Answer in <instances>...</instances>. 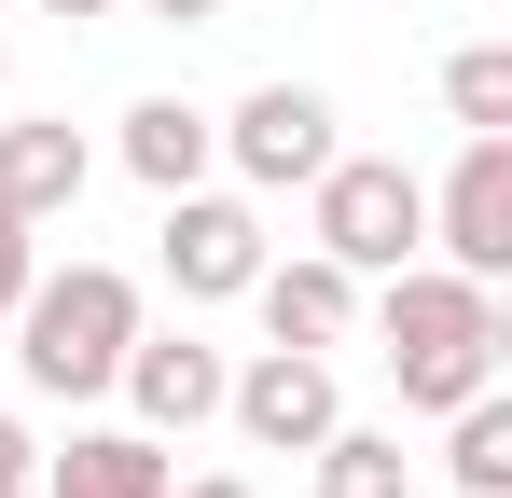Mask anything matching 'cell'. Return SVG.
<instances>
[{
  "instance_id": "cell-9",
  "label": "cell",
  "mask_w": 512,
  "mask_h": 498,
  "mask_svg": "<svg viewBox=\"0 0 512 498\" xmlns=\"http://www.w3.org/2000/svg\"><path fill=\"white\" fill-rule=\"evenodd\" d=\"M236 305H263L277 346H346V332H360V277H346L333 249H305V263H277V249H263V277L236 291Z\"/></svg>"
},
{
  "instance_id": "cell-7",
  "label": "cell",
  "mask_w": 512,
  "mask_h": 498,
  "mask_svg": "<svg viewBox=\"0 0 512 498\" xmlns=\"http://www.w3.org/2000/svg\"><path fill=\"white\" fill-rule=\"evenodd\" d=\"M250 277H263V208L250 194H208V180L167 194V291L180 305H236Z\"/></svg>"
},
{
  "instance_id": "cell-11",
  "label": "cell",
  "mask_w": 512,
  "mask_h": 498,
  "mask_svg": "<svg viewBox=\"0 0 512 498\" xmlns=\"http://www.w3.org/2000/svg\"><path fill=\"white\" fill-rule=\"evenodd\" d=\"M111 153H125V180H153V194H194V180L222 166V111H194V97H139Z\"/></svg>"
},
{
  "instance_id": "cell-15",
  "label": "cell",
  "mask_w": 512,
  "mask_h": 498,
  "mask_svg": "<svg viewBox=\"0 0 512 498\" xmlns=\"http://www.w3.org/2000/svg\"><path fill=\"white\" fill-rule=\"evenodd\" d=\"M443 111H457V139H512V42H457L443 56Z\"/></svg>"
},
{
  "instance_id": "cell-3",
  "label": "cell",
  "mask_w": 512,
  "mask_h": 498,
  "mask_svg": "<svg viewBox=\"0 0 512 498\" xmlns=\"http://www.w3.org/2000/svg\"><path fill=\"white\" fill-rule=\"evenodd\" d=\"M305 194H319V249H333L346 277H388V263L429 249V180L388 166V153H333Z\"/></svg>"
},
{
  "instance_id": "cell-17",
  "label": "cell",
  "mask_w": 512,
  "mask_h": 498,
  "mask_svg": "<svg viewBox=\"0 0 512 498\" xmlns=\"http://www.w3.org/2000/svg\"><path fill=\"white\" fill-rule=\"evenodd\" d=\"M0 485H42V443H28V415H0Z\"/></svg>"
},
{
  "instance_id": "cell-6",
  "label": "cell",
  "mask_w": 512,
  "mask_h": 498,
  "mask_svg": "<svg viewBox=\"0 0 512 498\" xmlns=\"http://www.w3.org/2000/svg\"><path fill=\"white\" fill-rule=\"evenodd\" d=\"M222 415L250 429L263 457H305L319 429L346 415V388H333V346H263L250 374H222Z\"/></svg>"
},
{
  "instance_id": "cell-4",
  "label": "cell",
  "mask_w": 512,
  "mask_h": 498,
  "mask_svg": "<svg viewBox=\"0 0 512 498\" xmlns=\"http://www.w3.org/2000/svg\"><path fill=\"white\" fill-rule=\"evenodd\" d=\"M222 153H236L250 194H305L346 139H333V97H319V83H250V97L222 111Z\"/></svg>"
},
{
  "instance_id": "cell-19",
  "label": "cell",
  "mask_w": 512,
  "mask_h": 498,
  "mask_svg": "<svg viewBox=\"0 0 512 498\" xmlns=\"http://www.w3.org/2000/svg\"><path fill=\"white\" fill-rule=\"evenodd\" d=\"M167 498H250V485H236V471H208V485H167Z\"/></svg>"
},
{
  "instance_id": "cell-16",
  "label": "cell",
  "mask_w": 512,
  "mask_h": 498,
  "mask_svg": "<svg viewBox=\"0 0 512 498\" xmlns=\"http://www.w3.org/2000/svg\"><path fill=\"white\" fill-rule=\"evenodd\" d=\"M28 277H42V222H28V208H0V319H14V291H28Z\"/></svg>"
},
{
  "instance_id": "cell-5",
  "label": "cell",
  "mask_w": 512,
  "mask_h": 498,
  "mask_svg": "<svg viewBox=\"0 0 512 498\" xmlns=\"http://www.w3.org/2000/svg\"><path fill=\"white\" fill-rule=\"evenodd\" d=\"M429 263H457V277H512V139H457L443 166V194H429Z\"/></svg>"
},
{
  "instance_id": "cell-20",
  "label": "cell",
  "mask_w": 512,
  "mask_h": 498,
  "mask_svg": "<svg viewBox=\"0 0 512 498\" xmlns=\"http://www.w3.org/2000/svg\"><path fill=\"white\" fill-rule=\"evenodd\" d=\"M56 14H111V0H56Z\"/></svg>"
},
{
  "instance_id": "cell-8",
  "label": "cell",
  "mask_w": 512,
  "mask_h": 498,
  "mask_svg": "<svg viewBox=\"0 0 512 498\" xmlns=\"http://www.w3.org/2000/svg\"><path fill=\"white\" fill-rule=\"evenodd\" d=\"M222 374H236V360H222L208 332H153V319H139L111 388L139 402V429H153V443H180V429H208V415H222Z\"/></svg>"
},
{
  "instance_id": "cell-14",
  "label": "cell",
  "mask_w": 512,
  "mask_h": 498,
  "mask_svg": "<svg viewBox=\"0 0 512 498\" xmlns=\"http://www.w3.org/2000/svg\"><path fill=\"white\" fill-rule=\"evenodd\" d=\"M443 471H457V498H512V402L499 388L443 402Z\"/></svg>"
},
{
  "instance_id": "cell-10",
  "label": "cell",
  "mask_w": 512,
  "mask_h": 498,
  "mask_svg": "<svg viewBox=\"0 0 512 498\" xmlns=\"http://www.w3.org/2000/svg\"><path fill=\"white\" fill-rule=\"evenodd\" d=\"M84 180H97V153H84V125H70V111H28V125H0V208H28V222H70V208H84Z\"/></svg>"
},
{
  "instance_id": "cell-18",
  "label": "cell",
  "mask_w": 512,
  "mask_h": 498,
  "mask_svg": "<svg viewBox=\"0 0 512 498\" xmlns=\"http://www.w3.org/2000/svg\"><path fill=\"white\" fill-rule=\"evenodd\" d=\"M153 28H222V0H139Z\"/></svg>"
},
{
  "instance_id": "cell-1",
  "label": "cell",
  "mask_w": 512,
  "mask_h": 498,
  "mask_svg": "<svg viewBox=\"0 0 512 498\" xmlns=\"http://www.w3.org/2000/svg\"><path fill=\"white\" fill-rule=\"evenodd\" d=\"M360 319H374V346H388V374H402V402L443 415L471 402V388H499V291L485 277H457V263H388V277H360Z\"/></svg>"
},
{
  "instance_id": "cell-21",
  "label": "cell",
  "mask_w": 512,
  "mask_h": 498,
  "mask_svg": "<svg viewBox=\"0 0 512 498\" xmlns=\"http://www.w3.org/2000/svg\"><path fill=\"white\" fill-rule=\"evenodd\" d=\"M0 70H14V28H0Z\"/></svg>"
},
{
  "instance_id": "cell-2",
  "label": "cell",
  "mask_w": 512,
  "mask_h": 498,
  "mask_svg": "<svg viewBox=\"0 0 512 498\" xmlns=\"http://www.w3.org/2000/svg\"><path fill=\"white\" fill-rule=\"evenodd\" d=\"M125 332H139V277L125 263H42L14 291V374L42 402H97L125 374Z\"/></svg>"
},
{
  "instance_id": "cell-12",
  "label": "cell",
  "mask_w": 512,
  "mask_h": 498,
  "mask_svg": "<svg viewBox=\"0 0 512 498\" xmlns=\"http://www.w3.org/2000/svg\"><path fill=\"white\" fill-rule=\"evenodd\" d=\"M167 443L153 429H70V457H42V498H167Z\"/></svg>"
},
{
  "instance_id": "cell-13",
  "label": "cell",
  "mask_w": 512,
  "mask_h": 498,
  "mask_svg": "<svg viewBox=\"0 0 512 498\" xmlns=\"http://www.w3.org/2000/svg\"><path fill=\"white\" fill-rule=\"evenodd\" d=\"M305 457H319V498H416V457H402V429H346V415H333Z\"/></svg>"
},
{
  "instance_id": "cell-22",
  "label": "cell",
  "mask_w": 512,
  "mask_h": 498,
  "mask_svg": "<svg viewBox=\"0 0 512 498\" xmlns=\"http://www.w3.org/2000/svg\"><path fill=\"white\" fill-rule=\"evenodd\" d=\"M0 498H42V485H0Z\"/></svg>"
}]
</instances>
